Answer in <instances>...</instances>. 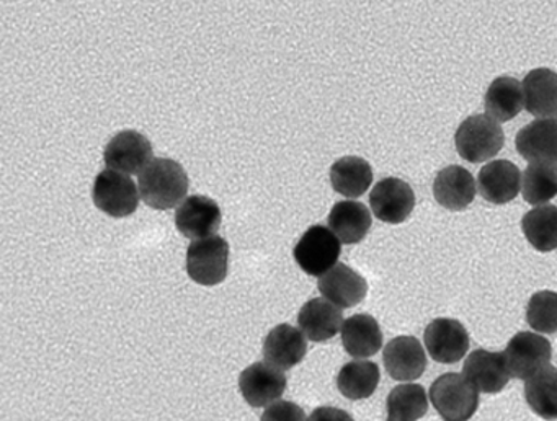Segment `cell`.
<instances>
[{
    "instance_id": "cell-20",
    "label": "cell",
    "mask_w": 557,
    "mask_h": 421,
    "mask_svg": "<svg viewBox=\"0 0 557 421\" xmlns=\"http://www.w3.org/2000/svg\"><path fill=\"white\" fill-rule=\"evenodd\" d=\"M475 179L469 170L459 165L446 166L433 182V195L440 206L449 211H462L475 198Z\"/></svg>"
},
{
    "instance_id": "cell-7",
    "label": "cell",
    "mask_w": 557,
    "mask_h": 421,
    "mask_svg": "<svg viewBox=\"0 0 557 421\" xmlns=\"http://www.w3.org/2000/svg\"><path fill=\"white\" fill-rule=\"evenodd\" d=\"M504 358L511 377L527 381L549 364L553 358V346L543 335L520 332L508 342Z\"/></svg>"
},
{
    "instance_id": "cell-25",
    "label": "cell",
    "mask_w": 557,
    "mask_h": 421,
    "mask_svg": "<svg viewBox=\"0 0 557 421\" xmlns=\"http://www.w3.org/2000/svg\"><path fill=\"white\" fill-rule=\"evenodd\" d=\"M331 183L338 195L358 198L373 183V169L361 157H342L331 166Z\"/></svg>"
},
{
    "instance_id": "cell-1",
    "label": "cell",
    "mask_w": 557,
    "mask_h": 421,
    "mask_svg": "<svg viewBox=\"0 0 557 421\" xmlns=\"http://www.w3.org/2000/svg\"><path fill=\"white\" fill-rule=\"evenodd\" d=\"M139 193L143 201L154 209L175 208L184 201L190 186L187 172L181 163L171 159L151 160L148 166L139 173Z\"/></svg>"
},
{
    "instance_id": "cell-8",
    "label": "cell",
    "mask_w": 557,
    "mask_h": 421,
    "mask_svg": "<svg viewBox=\"0 0 557 421\" xmlns=\"http://www.w3.org/2000/svg\"><path fill=\"white\" fill-rule=\"evenodd\" d=\"M103 160L109 169L139 175L152 160V144L138 131H120L109 140L103 150Z\"/></svg>"
},
{
    "instance_id": "cell-13",
    "label": "cell",
    "mask_w": 557,
    "mask_h": 421,
    "mask_svg": "<svg viewBox=\"0 0 557 421\" xmlns=\"http://www.w3.org/2000/svg\"><path fill=\"white\" fill-rule=\"evenodd\" d=\"M383 361L394 381H416L426 369L425 349L416 336L391 339L384 348Z\"/></svg>"
},
{
    "instance_id": "cell-17",
    "label": "cell",
    "mask_w": 557,
    "mask_h": 421,
    "mask_svg": "<svg viewBox=\"0 0 557 421\" xmlns=\"http://www.w3.org/2000/svg\"><path fill=\"white\" fill-rule=\"evenodd\" d=\"M298 325L306 338L322 343L334 338L344 325L342 307L335 306L325 297H314L301 307Z\"/></svg>"
},
{
    "instance_id": "cell-26",
    "label": "cell",
    "mask_w": 557,
    "mask_h": 421,
    "mask_svg": "<svg viewBox=\"0 0 557 421\" xmlns=\"http://www.w3.org/2000/svg\"><path fill=\"white\" fill-rule=\"evenodd\" d=\"M524 397L534 413L544 420L557 418V368L547 364L536 374L527 379Z\"/></svg>"
},
{
    "instance_id": "cell-30",
    "label": "cell",
    "mask_w": 557,
    "mask_h": 421,
    "mask_svg": "<svg viewBox=\"0 0 557 421\" xmlns=\"http://www.w3.org/2000/svg\"><path fill=\"white\" fill-rule=\"evenodd\" d=\"M524 201L544 205L557 196V163L530 162L521 178Z\"/></svg>"
},
{
    "instance_id": "cell-24",
    "label": "cell",
    "mask_w": 557,
    "mask_h": 421,
    "mask_svg": "<svg viewBox=\"0 0 557 421\" xmlns=\"http://www.w3.org/2000/svg\"><path fill=\"white\" fill-rule=\"evenodd\" d=\"M484 104L485 113L497 120L498 123L513 120L524 107L523 84L508 75L495 78L491 87L487 88Z\"/></svg>"
},
{
    "instance_id": "cell-32",
    "label": "cell",
    "mask_w": 557,
    "mask_h": 421,
    "mask_svg": "<svg viewBox=\"0 0 557 421\" xmlns=\"http://www.w3.org/2000/svg\"><path fill=\"white\" fill-rule=\"evenodd\" d=\"M262 420L302 421L306 420V414L293 401H276V404L273 401L272 407L267 408L265 413L262 414Z\"/></svg>"
},
{
    "instance_id": "cell-19",
    "label": "cell",
    "mask_w": 557,
    "mask_h": 421,
    "mask_svg": "<svg viewBox=\"0 0 557 421\" xmlns=\"http://www.w3.org/2000/svg\"><path fill=\"white\" fill-rule=\"evenodd\" d=\"M305 336L301 329H295L288 323L276 325L263 343V356L270 364L288 371L305 359L308 351Z\"/></svg>"
},
{
    "instance_id": "cell-4",
    "label": "cell",
    "mask_w": 557,
    "mask_h": 421,
    "mask_svg": "<svg viewBox=\"0 0 557 421\" xmlns=\"http://www.w3.org/2000/svg\"><path fill=\"white\" fill-rule=\"evenodd\" d=\"M230 264V244L220 235L195 238L187 251V273L201 286L223 283Z\"/></svg>"
},
{
    "instance_id": "cell-14",
    "label": "cell",
    "mask_w": 557,
    "mask_h": 421,
    "mask_svg": "<svg viewBox=\"0 0 557 421\" xmlns=\"http://www.w3.org/2000/svg\"><path fill=\"white\" fill-rule=\"evenodd\" d=\"M515 144L528 162L557 163V117H537L521 127Z\"/></svg>"
},
{
    "instance_id": "cell-3",
    "label": "cell",
    "mask_w": 557,
    "mask_h": 421,
    "mask_svg": "<svg viewBox=\"0 0 557 421\" xmlns=\"http://www.w3.org/2000/svg\"><path fill=\"white\" fill-rule=\"evenodd\" d=\"M430 400L445 420L466 421L478 411L479 388L465 374L448 372L433 382Z\"/></svg>"
},
{
    "instance_id": "cell-15",
    "label": "cell",
    "mask_w": 557,
    "mask_h": 421,
    "mask_svg": "<svg viewBox=\"0 0 557 421\" xmlns=\"http://www.w3.org/2000/svg\"><path fill=\"white\" fill-rule=\"evenodd\" d=\"M318 287L325 299L342 309L358 306L368 294L367 280L344 263H337L327 273L322 274Z\"/></svg>"
},
{
    "instance_id": "cell-27",
    "label": "cell",
    "mask_w": 557,
    "mask_h": 421,
    "mask_svg": "<svg viewBox=\"0 0 557 421\" xmlns=\"http://www.w3.org/2000/svg\"><path fill=\"white\" fill-rule=\"evenodd\" d=\"M527 240L537 251L556 250L557 248V206L543 205L531 209L521 221Z\"/></svg>"
},
{
    "instance_id": "cell-18",
    "label": "cell",
    "mask_w": 557,
    "mask_h": 421,
    "mask_svg": "<svg viewBox=\"0 0 557 421\" xmlns=\"http://www.w3.org/2000/svg\"><path fill=\"white\" fill-rule=\"evenodd\" d=\"M478 185L485 201L492 205H507L513 201L520 191V169L508 160H494L479 172Z\"/></svg>"
},
{
    "instance_id": "cell-12",
    "label": "cell",
    "mask_w": 557,
    "mask_h": 421,
    "mask_svg": "<svg viewBox=\"0 0 557 421\" xmlns=\"http://www.w3.org/2000/svg\"><path fill=\"white\" fill-rule=\"evenodd\" d=\"M223 214L216 201L208 196H188L175 212V225L184 237L203 238L221 227Z\"/></svg>"
},
{
    "instance_id": "cell-16",
    "label": "cell",
    "mask_w": 557,
    "mask_h": 421,
    "mask_svg": "<svg viewBox=\"0 0 557 421\" xmlns=\"http://www.w3.org/2000/svg\"><path fill=\"white\" fill-rule=\"evenodd\" d=\"M462 374L484 394H498L507 387L510 372L505 364L504 352L475 349L466 358Z\"/></svg>"
},
{
    "instance_id": "cell-6",
    "label": "cell",
    "mask_w": 557,
    "mask_h": 421,
    "mask_svg": "<svg viewBox=\"0 0 557 421\" xmlns=\"http://www.w3.org/2000/svg\"><path fill=\"white\" fill-rule=\"evenodd\" d=\"M136 183L129 178L128 173L119 170H103L94 182V205L106 212L110 218H126L135 214L139 205Z\"/></svg>"
},
{
    "instance_id": "cell-10",
    "label": "cell",
    "mask_w": 557,
    "mask_h": 421,
    "mask_svg": "<svg viewBox=\"0 0 557 421\" xmlns=\"http://www.w3.org/2000/svg\"><path fill=\"white\" fill-rule=\"evenodd\" d=\"M373 214L387 224H400L416 208V193L404 179L383 178L374 185L370 195Z\"/></svg>"
},
{
    "instance_id": "cell-22",
    "label": "cell",
    "mask_w": 557,
    "mask_h": 421,
    "mask_svg": "<svg viewBox=\"0 0 557 421\" xmlns=\"http://www.w3.org/2000/svg\"><path fill=\"white\" fill-rule=\"evenodd\" d=\"M524 108L536 117L557 116V72L534 69L523 81Z\"/></svg>"
},
{
    "instance_id": "cell-29",
    "label": "cell",
    "mask_w": 557,
    "mask_h": 421,
    "mask_svg": "<svg viewBox=\"0 0 557 421\" xmlns=\"http://www.w3.org/2000/svg\"><path fill=\"white\" fill-rule=\"evenodd\" d=\"M429 411L425 388L419 384L397 385L387 397V420L416 421Z\"/></svg>"
},
{
    "instance_id": "cell-5",
    "label": "cell",
    "mask_w": 557,
    "mask_h": 421,
    "mask_svg": "<svg viewBox=\"0 0 557 421\" xmlns=\"http://www.w3.org/2000/svg\"><path fill=\"white\" fill-rule=\"evenodd\" d=\"M342 253L341 238L331 227L312 225L296 244V263L309 276H322L335 267Z\"/></svg>"
},
{
    "instance_id": "cell-28",
    "label": "cell",
    "mask_w": 557,
    "mask_h": 421,
    "mask_svg": "<svg viewBox=\"0 0 557 421\" xmlns=\"http://www.w3.org/2000/svg\"><path fill=\"white\" fill-rule=\"evenodd\" d=\"M380 368L371 361L347 362L338 372L337 387L350 400L371 397L380 384Z\"/></svg>"
},
{
    "instance_id": "cell-21",
    "label": "cell",
    "mask_w": 557,
    "mask_h": 421,
    "mask_svg": "<svg viewBox=\"0 0 557 421\" xmlns=\"http://www.w3.org/2000/svg\"><path fill=\"white\" fill-rule=\"evenodd\" d=\"M342 343L345 351L357 359L376 355L383 346V332L380 323L368 313H357L342 325Z\"/></svg>"
},
{
    "instance_id": "cell-11",
    "label": "cell",
    "mask_w": 557,
    "mask_h": 421,
    "mask_svg": "<svg viewBox=\"0 0 557 421\" xmlns=\"http://www.w3.org/2000/svg\"><path fill=\"white\" fill-rule=\"evenodd\" d=\"M426 351L433 361L455 364L465 358L469 349V333L461 322L455 319H436L423 333Z\"/></svg>"
},
{
    "instance_id": "cell-23",
    "label": "cell",
    "mask_w": 557,
    "mask_h": 421,
    "mask_svg": "<svg viewBox=\"0 0 557 421\" xmlns=\"http://www.w3.org/2000/svg\"><path fill=\"white\" fill-rule=\"evenodd\" d=\"M327 222L342 244L354 245L370 232L371 212L363 202L341 201L332 208Z\"/></svg>"
},
{
    "instance_id": "cell-31",
    "label": "cell",
    "mask_w": 557,
    "mask_h": 421,
    "mask_svg": "<svg viewBox=\"0 0 557 421\" xmlns=\"http://www.w3.org/2000/svg\"><path fill=\"white\" fill-rule=\"evenodd\" d=\"M527 322L531 329L544 335L557 332V293L540 290L533 294L527 309Z\"/></svg>"
},
{
    "instance_id": "cell-9",
    "label": "cell",
    "mask_w": 557,
    "mask_h": 421,
    "mask_svg": "<svg viewBox=\"0 0 557 421\" xmlns=\"http://www.w3.org/2000/svg\"><path fill=\"white\" fill-rule=\"evenodd\" d=\"M239 388L244 400L250 407H269L285 394L286 377L283 369L270 364L269 361L253 362L240 374Z\"/></svg>"
},
{
    "instance_id": "cell-2",
    "label": "cell",
    "mask_w": 557,
    "mask_h": 421,
    "mask_svg": "<svg viewBox=\"0 0 557 421\" xmlns=\"http://www.w3.org/2000/svg\"><path fill=\"white\" fill-rule=\"evenodd\" d=\"M455 144L462 159L471 163L485 162L500 152L505 134L494 117L488 114H474L459 124Z\"/></svg>"
}]
</instances>
